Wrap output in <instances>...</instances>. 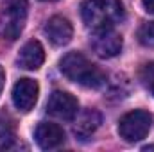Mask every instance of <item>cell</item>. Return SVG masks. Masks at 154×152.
Instances as JSON below:
<instances>
[{
    "label": "cell",
    "mask_w": 154,
    "mask_h": 152,
    "mask_svg": "<svg viewBox=\"0 0 154 152\" xmlns=\"http://www.w3.org/2000/svg\"><path fill=\"white\" fill-rule=\"evenodd\" d=\"M59 68L68 81L84 88L99 90L108 82L106 74L81 52H68L66 56H63V59L59 61Z\"/></svg>",
    "instance_id": "1"
},
{
    "label": "cell",
    "mask_w": 154,
    "mask_h": 152,
    "mask_svg": "<svg viewBox=\"0 0 154 152\" xmlns=\"http://www.w3.org/2000/svg\"><path fill=\"white\" fill-rule=\"evenodd\" d=\"M81 18L93 31L115 27L124 18V5L120 0H86L81 4Z\"/></svg>",
    "instance_id": "2"
},
{
    "label": "cell",
    "mask_w": 154,
    "mask_h": 152,
    "mask_svg": "<svg viewBox=\"0 0 154 152\" xmlns=\"http://www.w3.org/2000/svg\"><path fill=\"white\" fill-rule=\"evenodd\" d=\"M27 0H9L0 11V38L14 41L23 32L27 22Z\"/></svg>",
    "instance_id": "3"
},
{
    "label": "cell",
    "mask_w": 154,
    "mask_h": 152,
    "mask_svg": "<svg viewBox=\"0 0 154 152\" xmlns=\"http://www.w3.org/2000/svg\"><path fill=\"white\" fill-rule=\"evenodd\" d=\"M151 127H152V116L143 109H136V111H131L120 118L118 134L125 141L134 143V141L143 140L149 134Z\"/></svg>",
    "instance_id": "4"
},
{
    "label": "cell",
    "mask_w": 154,
    "mask_h": 152,
    "mask_svg": "<svg viewBox=\"0 0 154 152\" xmlns=\"http://www.w3.org/2000/svg\"><path fill=\"white\" fill-rule=\"evenodd\" d=\"M122 36L116 32L113 27L108 29H97L93 31L91 38H90V47L95 52V56L102 57V59H111L120 54L122 50Z\"/></svg>",
    "instance_id": "5"
},
{
    "label": "cell",
    "mask_w": 154,
    "mask_h": 152,
    "mask_svg": "<svg viewBox=\"0 0 154 152\" xmlns=\"http://www.w3.org/2000/svg\"><path fill=\"white\" fill-rule=\"evenodd\" d=\"M79 111V102L74 95L66 93V91H52L48 100H47V113L57 120H65L70 122L77 116Z\"/></svg>",
    "instance_id": "6"
},
{
    "label": "cell",
    "mask_w": 154,
    "mask_h": 152,
    "mask_svg": "<svg viewBox=\"0 0 154 152\" xmlns=\"http://www.w3.org/2000/svg\"><path fill=\"white\" fill-rule=\"evenodd\" d=\"M39 95V86L36 81L32 79H20L14 88H13V104L18 111L22 113H29L36 102H38Z\"/></svg>",
    "instance_id": "7"
},
{
    "label": "cell",
    "mask_w": 154,
    "mask_h": 152,
    "mask_svg": "<svg viewBox=\"0 0 154 152\" xmlns=\"http://www.w3.org/2000/svg\"><path fill=\"white\" fill-rule=\"evenodd\" d=\"M34 140H36L39 149L52 150V149H57V147L63 145V141H65V131L57 123L41 122V123H38V127L34 131Z\"/></svg>",
    "instance_id": "8"
},
{
    "label": "cell",
    "mask_w": 154,
    "mask_h": 152,
    "mask_svg": "<svg viewBox=\"0 0 154 152\" xmlns=\"http://www.w3.org/2000/svg\"><path fill=\"white\" fill-rule=\"evenodd\" d=\"M45 34L48 41L56 47H63L66 43H70V39L74 36V27L72 23L63 18V16H52L47 25H45Z\"/></svg>",
    "instance_id": "9"
},
{
    "label": "cell",
    "mask_w": 154,
    "mask_h": 152,
    "mask_svg": "<svg viewBox=\"0 0 154 152\" xmlns=\"http://www.w3.org/2000/svg\"><path fill=\"white\" fill-rule=\"evenodd\" d=\"M43 61H45V50H43L41 43L36 41V39L27 41L22 47V50L18 54V59H16L18 66L23 68V70H38L43 65Z\"/></svg>",
    "instance_id": "10"
},
{
    "label": "cell",
    "mask_w": 154,
    "mask_h": 152,
    "mask_svg": "<svg viewBox=\"0 0 154 152\" xmlns=\"http://www.w3.org/2000/svg\"><path fill=\"white\" fill-rule=\"evenodd\" d=\"M100 122H102V116L99 111H95V109H86L84 113L79 116V120H77L75 123V136L79 138H88V136H91L97 129H99V125H100Z\"/></svg>",
    "instance_id": "11"
},
{
    "label": "cell",
    "mask_w": 154,
    "mask_h": 152,
    "mask_svg": "<svg viewBox=\"0 0 154 152\" xmlns=\"http://www.w3.org/2000/svg\"><path fill=\"white\" fill-rule=\"evenodd\" d=\"M14 143V131H13V125L0 118V150H7L11 149Z\"/></svg>",
    "instance_id": "12"
},
{
    "label": "cell",
    "mask_w": 154,
    "mask_h": 152,
    "mask_svg": "<svg viewBox=\"0 0 154 152\" xmlns=\"http://www.w3.org/2000/svg\"><path fill=\"white\" fill-rule=\"evenodd\" d=\"M138 41L147 47V48H154V22H145L142 23V27L136 32Z\"/></svg>",
    "instance_id": "13"
},
{
    "label": "cell",
    "mask_w": 154,
    "mask_h": 152,
    "mask_svg": "<svg viewBox=\"0 0 154 152\" xmlns=\"http://www.w3.org/2000/svg\"><path fill=\"white\" fill-rule=\"evenodd\" d=\"M140 81H142V84L151 91V95L154 97V63H147V65L142 66Z\"/></svg>",
    "instance_id": "14"
},
{
    "label": "cell",
    "mask_w": 154,
    "mask_h": 152,
    "mask_svg": "<svg viewBox=\"0 0 154 152\" xmlns=\"http://www.w3.org/2000/svg\"><path fill=\"white\" fill-rule=\"evenodd\" d=\"M142 2H143L145 11H147V13H151V14H154V0H142Z\"/></svg>",
    "instance_id": "15"
},
{
    "label": "cell",
    "mask_w": 154,
    "mask_h": 152,
    "mask_svg": "<svg viewBox=\"0 0 154 152\" xmlns=\"http://www.w3.org/2000/svg\"><path fill=\"white\" fill-rule=\"evenodd\" d=\"M4 82H5V72H4V68L0 66V93H2V88H4Z\"/></svg>",
    "instance_id": "16"
},
{
    "label": "cell",
    "mask_w": 154,
    "mask_h": 152,
    "mask_svg": "<svg viewBox=\"0 0 154 152\" xmlns=\"http://www.w3.org/2000/svg\"><path fill=\"white\" fill-rule=\"evenodd\" d=\"M143 152H149V150H154V145H145L143 149H142Z\"/></svg>",
    "instance_id": "17"
},
{
    "label": "cell",
    "mask_w": 154,
    "mask_h": 152,
    "mask_svg": "<svg viewBox=\"0 0 154 152\" xmlns=\"http://www.w3.org/2000/svg\"><path fill=\"white\" fill-rule=\"evenodd\" d=\"M43 2H54V0H43Z\"/></svg>",
    "instance_id": "18"
}]
</instances>
